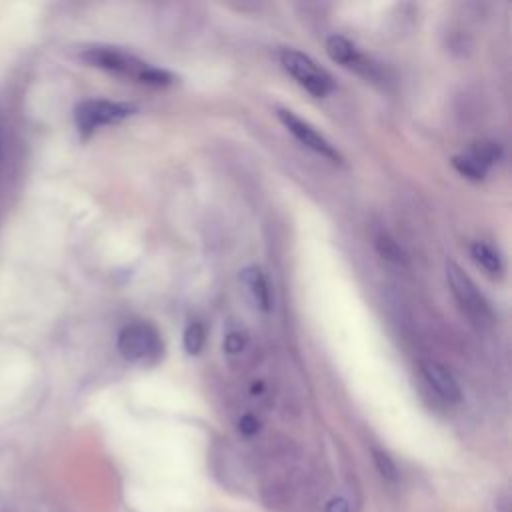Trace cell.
Instances as JSON below:
<instances>
[{"instance_id":"6da1fadb","label":"cell","mask_w":512,"mask_h":512,"mask_svg":"<svg viewBox=\"0 0 512 512\" xmlns=\"http://www.w3.org/2000/svg\"><path fill=\"white\" fill-rule=\"evenodd\" d=\"M446 280L454 300L460 310L468 316V320L478 328H488L494 324V312L486 300V296L478 290L474 280L456 264L446 262Z\"/></svg>"},{"instance_id":"7a4b0ae2","label":"cell","mask_w":512,"mask_h":512,"mask_svg":"<svg viewBox=\"0 0 512 512\" xmlns=\"http://www.w3.org/2000/svg\"><path fill=\"white\" fill-rule=\"evenodd\" d=\"M118 352L134 364H154L162 356V338L148 322H130L118 334Z\"/></svg>"},{"instance_id":"3957f363","label":"cell","mask_w":512,"mask_h":512,"mask_svg":"<svg viewBox=\"0 0 512 512\" xmlns=\"http://www.w3.org/2000/svg\"><path fill=\"white\" fill-rule=\"evenodd\" d=\"M280 62H282V68L312 96L322 98L328 92H332L334 88L332 76L322 66H318L308 54L286 48L280 52Z\"/></svg>"},{"instance_id":"277c9868","label":"cell","mask_w":512,"mask_h":512,"mask_svg":"<svg viewBox=\"0 0 512 512\" xmlns=\"http://www.w3.org/2000/svg\"><path fill=\"white\" fill-rule=\"evenodd\" d=\"M134 106L126 102H112V100H86L76 106L74 120L80 130V134L88 136L94 130L108 126V124H118L126 120L128 116L134 114Z\"/></svg>"},{"instance_id":"5b68a950","label":"cell","mask_w":512,"mask_h":512,"mask_svg":"<svg viewBox=\"0 0 512 512\" xmlns=\"http://www.w3.org/2000/svg\"><path fill=\"white\" fill-rule=\"evenodd\" d=\"M82 58L102 70L114 72V74H122V76H132L140 82L144 70L148 68V62L136 58L130 52H124L120 48H112V46H92L88 50L82 52Z\"/></svg>"},{"instance_id":"8992f818","label":"cell","mask_w":512,"mask_h":512,"mask_svg":"<svg viewBox=\"0 0 512 512\" xmlns=\"http://www.w3.org/2000/svg\"><path fill=\"white\" fill-rule=\"evenodd\" d=\"M278 118L280 122L288 128V132L306 148H310L312 152H316L318 156L326 158L332 164H342V154L336 150L334 144H330V140H326L318 130H314L308 122H304L302 118H298L294 112L286 110V108H278Z\"/></svg>"},{"instance_id":"52a82bcc","label":"cell","mask_w":512,"mask_h":512,"mask_svg":"<svg viewBox=\"0 0 512 512\" xmlns=\"http://www.w3.org/2000/svg\"><path fill=\"white\" fill-rule=\"evenodd\" d=\"M420 374L440 400L450 402V404L460 400V396H462L460 384H458L456 376L444 364H440L436 360H422Z\"/></svg>"},{"instance_id":"ba28073f","label":"cell","mask_w":512,"mask_h":512,"mask_svg":"<svg viewBox=\"0 0 512 512\" xmlns=\"http://www.w3.org/2000/svg\"><path fill=\"white\" fill-rule=\"evenodd\" d=\"M240 282H242L246 294L250 296L252 304L258 310L268 312L270 310V288H268V282H266V276L262 274V270L256 266L244 268L240 274Z\"/></svg>"},{"instance_id":"9c48e42d","label":"cell","mask_w":512,"mask_h":512,"mask_svg":"<svg viewBox=\"0 0 512 512\" xmlns=\"http://www.w3.org/2000/svg\"><path fill=\"white\" fill-rule=\"evenodd\" d=\"M326 52L334 62L346 68H360L364 64L358 48L344 36H330L326 40Z\"/></svg>"},{"instance_id":"30bf717a","label":"cell","mask_w":512,"mask_h":512,"mask_svg":"<svg viewBox=\"0 0 512 512\" xmlns=\"http://www.w3.org/2000/svg\"><path fill=\"white\" fill-rule=\"evenodd\" d=\"M470 254H472L474 262L482 270H486L490 276H502L504 264H502V258L498 256V252L492 246H488L484 242H474L470 246Z\"/></svg>"},{"instance_id":"8fae6325","label":"cell","mask_w":512,"mask_h":512,"mask_svg":"<svg viewBox=\"0 0 512 512\" xmlns=\"http://www.w3.org/2000/svg\"><path fill=\"white\" fill-rule=\"evenodd\" d=\"M452 166L462 174V176H466L468 180H484L486 178V174H488V166L472 152V150H468V152H464V154H456L454 158H452Z\"/></svg>"},{"instance_id":"7c38bea8","label":"cell","mask_w":512,"mask_h":512,"mask_svg":"<svg viewBox=\"0 0 512 512\" xmlns=\"http://www.w3.org/2000/svg\"><path fill=\"white\" fill-rule=\"evenodd\" d=\"M374 244H376L378 254H380L384 260H388V262H392V264H404V262H406V252L402 250V246H400L392 236L380 232V234L374 238Z\"/></svg>"},{"instance_id":"4fadbf2b","label":"cell","mask_w":512,"mask_h":512,"mask_svg":"<svg viewBox=\"0 0 512 512\" xmlns=\"http://www.w3.org/2000/svg\"><path fill=\"white\" fill-rule=\"evenodd\" d=\"M204 340H206V330L200 322H192L188 324V328L184 330V350L190 354V356H196L200 354L202 346H204Z\"/></svg>"},{"instance_id":"5bb4252c","label":"cell","mask_w":512,"mask_h":512,"mask_svg":"<svg viewBox=\"0 0 512 512\" xmlns=\"http://www.w3.org/2000/svg\"><path fill=\"white\" fill-rule=\"evenodd\" d=\"M470 150H472L488 168H490L492 164H496V162L502 158V148H500L498 142H488V140L476 142Z\"/></svg>"},{"instance_id":"9a60e30c","label":"cell","mask_w":512,"mask_h":512,"mask_svg":"<svg viewBox=\"0 0 512 512\" xmlns=\"http://www.w3.org/2000/svg\"><path fill=\"white\" fill-rule=\"evenodd\" d=\"M372 458H374V464L378 468V472L386 478V480H396V464L392 462V458L384 452V450H372Z\"/></svg>"},{"instance_id":"2e32d148","label":"cell","mask_w":512,"mask_h":512,"mask_svg":"<svg viewBox=\"0 0 512 512\" xmlns=\"http://www.w3.org/2000/svg\"><path fill=\"white\" fill-rule=\"evenodd\" d=\"M244 346H246V338H244V334H240V332H230V334L224 338V350H226L228 354H238V352L244 350Z\"/></svg>"},{"instance_id":"e0dca14e","label":"cell","mask_w":512,"mask_h":512,"mask_svg":"<svg viewBox=\"0 0 512 512\" xmlns=\"http://www.w3.org/2000/svg\"><path fill=\"white\" fill-rule=\"evenodd\" d=\"M238 430L244 434V436H254L258 430H260V422L254 414H244L240 420H238Z\"/></svg>"},{"instance_id":"ac0fdd59","label":"cell","mask_w":512,"mask_h":512,"mask_svg":"<svg viewBox=\"0 0 512 512\" xmlns=\"http://www.w3.org/2000/svg\"><path fill=\"white\" fill-rule=\"evenodd\" d=\"M324 512H348V502H346V498H342V496L332 498V500L326 504Z\"/></svg>"},{"instance_id":"d6986e66","label":"cell","mask_w":512,"mask_h":512,"mask_svg":"<svg viewBox=\"0 0 512 512\" xmlns=\"http://www.w3.org/2000/svg\"><path fill=\"white\" fill-rule=\"evenodd\" d=\"M2 164H4V118L0 112V172H2Z\"/></svg>"}]
</instances>
